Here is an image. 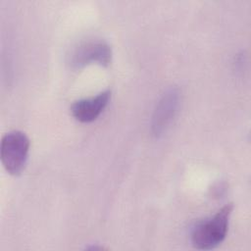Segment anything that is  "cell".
Listing matches in <instances>:
<instances>
[{
	"instance_id": "cell-1",
	"label": "cell",
	"mask_w": 251,
	"mask_h": 251,
	"mask_svg": "<svg viewBox=\"0 0 251 251\" xmlns=\"http://www.w3.org/2000/svg\"><path fill=\"white\" fill-rule=\"evenodd\" d=\"M232 204L220 209L213 217L197 223L191 230V242L197 249H212L221 244L226 236Z\"/></svg>"
},
{
	"instance_id": "cell-2",
	"label": "cell",
	"mask_w": 251,
	"mask_h": 251,
	"mask_svg": "<svg viewBox=\"0 0 251 251\" xmlns=\"http://www.w3.org/2000/svg\"><path fill=\"white\" fill-rule=\"evenodd\" d=\"M29 138L21 130L7 132L1 140L0 156L5 170L10 175H20L27 162Z\"/></svg>"
},
{
	"instance_id": "cell-3",
	"label": "cell",
	"mask_w": 251,
	"mask_h": 251,
	"mask_svg": "<svg viewBox=\"0 0 251 251\" xmlns=\"http://www.w3.org/2000/svg\"><path fill=\"white\" fill-rule=\"evenodd\" d=\"M112 56V48L106 41L92 39L75 47L69 56V63L73 69H81L90 64L109 66Z\"/></svg>"
},
{
	"instance_id": "cell-4",
	"label": "cell",
	"mask_w": 251,
	"mask_h": 251,
	"mask_svg": "<svg viewBox=\"0 0 251 251\" xmlns=\"http://www.w3.org/2000/svg\"><path fill=\"white\" fill-rule=\"evenodd\" d=\"M180 93L176 87L169 88L161 97L153 112L151 129L155 136L164 134L171 126L179 107Z\"/></svg>"
},
{
	"instance_id": "cell-5",
	"label": "cell",
	"mask_w": 251,
	"mask_h": 251,
	"mask_svg": "<svg viewBox=\"0 0 251 251\" xmlns=\"http://www.w3.org/2000/svg\"><path fill=\"white\" fill-rule=\"evenodd\" d=\"M111 98V90L107 89L95 96L79 99L71 106L73 117L81 123L95 121L107 107Z\"/></svg>"
}]
</instances>
